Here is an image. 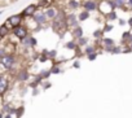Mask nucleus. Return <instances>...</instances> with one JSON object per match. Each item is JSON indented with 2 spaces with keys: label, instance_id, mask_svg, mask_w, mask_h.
I'll return each instance as SVG.
<instances>
[{
  "label": "nucleus",
  "instance_id": "obj_1",
  "mask_svg": "<svg viewBox=\"0 0 132 118\" xmlns=\"http://www.w3.org/2000/svg\"><path fill=\"white\" fill-rule=\"evenodd\" d=\"M69 29L68 26V20H66V13L63 11H58L57 16L52 20V30L60 35H63L66 30Z\"/></svg>",
  "mask_w": 132,
  "mask_h": 118
},
{
  "label": "nucleus",
  "instance_id": "obj_2",
  "mask_svg": "<svg viewBox=\"0 0 132 118\" xmlns=\"http://www.w3.org/2000/svg\"><path fill=\"white\" fill-rule=\"evenodd\" d=\"M23 16H22V13H18V14H12L7 21H5V26L9 29V30H13L14 27H17V26H20V25H22V22H23Z\"/></svg>",
  "mask_w": 132,
  "mask_h": 118
},
{
  "label": "nucleus",
  "instance_id": "obj_3",
  "mask_svg": "<svg viewBox=\"0 0 132 118\" xmlns=\"http://www.w3.org/2000/svg\"><path fill=\"white\" fill-rule=\"evenodd\" d=\"M0 64H2L3 68L5 69H13L16 65V57L13 54H4L2 58H0Z\"/></svg>",
  "mask_w": 132,
  "mask_h": 118
},
{
  "label": "nucleus",
  "instance_id": "obj_4",
  "mask_svg": "<svg viewBox=\"0 0 132 118\" xmlns=\"http://www.w3.org/2000/svg\"><path fill=\"white\" fill-rule=\"evenodd\" d=\"M12 34H13V36H14V38H17V39L22 40L23 38H26V36L29 35V30H27V27H26V26L20 25V26H17V27H14V29L12 30Z\"/></svg>",
  "mask_w": 132,
  "mask_h": 118
},
{
  "label": "nucleus",
  "instance_id": "obj_5",
  "mask_svg": "<svg viewBox=\"0 0 132 118\" xmlns=\"http://www.w3.org/2000/svg\"><path fill=\"white\" fill-rule=\"evenodd\" d=\"M102 14H108L109 12H111V11H114V7H113V4H111V2L110 0H101V2L98 3V8H97Z\"/></svg>",
  "mask_w": 132,
  "mask_h": 118
},
{
  "label": "nucleus",
  "instance_id": "obj_6",
  "mask_svg": "<svg viewBox=\"0 0 132 118\" xmlns=\"http://www.w3.org/2000/svg\"><path fill=\"white\" fill-rule=\"evenodd\" d=\"M32 18H34V22H36L39 26L45 25V22H47V20H48L47 16H45V12H42V11H36V12L34 13Z\"/></svg>",
  "mask_w": 132,
  "mask_h": 118
},
{
  "label": "nucleus",
  "instance_id": "obj_7",
  "mask_svg": "<svg viewBox=\"0 0 132 118\" xmlns=\"http://www.w3.org/2000/svg\"><path fill=\"white\" fill-rule=\"evenodd\" d=\"M82 7L84 11L92 12L98 8V3H97V0H84V2H82Z\"/></svg>",
  "mask_w": 132,
  "mask_h": 118
},
{
  "label": "nucleus",
  "instance_id": "obj_8",
  "mask_svg": "<svg viewBox=\"0 0 132 118\" xmlns=\"http://www.w3.org/2000/svg\"><path fill=\"white\" fill-rule=\"evenodd\" d=\"M36 11H38V4H30L22 11V16L23 17H32Z\"/></svg>",
  "mask_w": 132,
  "mask_h": 118
},
{
  "label": "nucleus",
  "instance_id": "obj_9",
  "mask_svg": "<svg viewBox=\"0 0 132 118\" xmlns=\"http://www.w3.org/2000/svg\"><path fill=\"white\" fill-rule=\"evenodd\" d=\"M66 20H68V26H69V29H74V27L79 26V21L77 20V16H75L74 13L66 14Z\"/></svg>",
  "mask_w": 132,
  "mask_h": 118
},
{
  "label": "nucleus",
  "instance_id": "obj_10",
  "mask_svg": "<svg viewBox=\"0 0 132 118\" xmlns=\"http://www.w3.org/2000/svg\"><path fill=\"white\" fill-rule=\"evenodd\" d=\"M102 44H104V48H105L106 51H109V52H111L113 48L115 47L114 40L110 39V38H102Z\"/></svg>",
  "mask_w": 132,
  "mask_h": 118
},
{
  "label": "nucleus",
  "instance_id": "obj_11",
  "mask_svg": "<svg viewBox=\"0 0 132 118\" xmlns=\"http://www.w3.org/2000/svg\"><path fill=\"white\" fill-rule=\"evenodd\" d=\"M57 13H58V9L56 7H53V5L52 7H48L47 11H45V16H47L48 20H53L57 16Z\"/></svg>",
  "mask_w": 132,
  "mask_h": 118
},
{
  "label": "nucleus",
  "instance_id": "obj_12",
  "mask_svg": "<svg viewBox=\"0 0 132 118\" xmlns=\"http://www.w3.org/2000/svg\"><path fill=\"white\" fill-rule=\"evenodd\" d=\"M71 35H73V38H75V39L82 38V36H83V29H82L80 26H77V27L71 29Z\"/></svg>",
  "mask_w": 132,
  "mask_h": 118
},
{
  "label": "nucleus",
  "instance_id": "obj_13",
  "mask_svg": "<svg viewBox=\"0 0 132 118\" xmlns=\"http://www.w3.org/2000/svg\"><path fill=\"white\" fill-rule=\"evenodd\" d=\"M7 88H8V81L5 79L4 75H0V95L4 93Z\"/></svg>",
  "mask_w": 132,
  "mask_h": 118
},
{
  "label": "nucleus",
  "instance_id": "obj_14",
  "mask_svg": "<svg viewBox=\"0 0 132 118\" xmlns=\"http://www.w3.org/2000/svg\"><path fill=\"white\" fill-rule=\"evenodd\" d=\"M68 5H69L70 9L75 11V9H78V8L82 7V3H79L78 0H69V2H68Z\"/></svg>",
  "mask_w": 132,
  "mask_h": 118
},
{
  "label": "nucleus",
  "instance_id": "obj_15",
  "mask_svg": "<svg viewBox=\"0 0 132 118\" xmlns=\"http://www.w3.org/2000/svg\"><path fill=\"white\" fill-rule=\"evenodd\" d=\"M110 2H111L114 9L115 8H124V5H126V0H110Z\"/></svg>",
  "mask_w": 132,
  "mask_h": 118
},
{
  "label": "nucleus",
  "instance_id": "obj_16",
  "mask_svg": "<svg viewBox=\"0 0 132 118\" xmlns=\"http://www.w3.org/2000/svg\"><path fill=\"white\" fill-rule=\"evenodd\" d=\"M87 18H89V12H88V11L80 12V13L78 14V21H79V22H83V21H86Z\"/></svg>",
  "mask_w": 132,
  "mask_h": 118
},
{
  "label": "nucleus",
  "instance_id": "obj_17",
  "mask_svg": "<svg viewBox=\"0 0 132 118\" xmlns=\"http://www.w3.org/2000/svg\"><path fill=\"white\" fill-rule=\"evenodd\" d=\"M122 39H123V42H132L131 33H129V31H126V33L122 35Z\"/></svg>",
  "mask_w": 132,
  "mask_h": 118
},
{
  "label": "nucleus",
  "instance_id": "obj_18",
  "mask_svg": "<svg viewBox=\"0 0 132 118\" xmlns=\"http://www.w3.org/2000/svg\"><path fill=\"white\" fill-rule=\"evenodd\" d=\"M27 78H29L27 72H20L18 73V81H26Z\"/></svg>",
  "mask_w": 132,
  "mask_h": 118
},
{
  "label": "nucleus",
  "instance_id": "obj_19",
  "mask_svg": "<svg viewBox=\"0 0 132 118\" xmlns=\"http://www.w3.org/2000/svg\"><path fill=\"white\" fill-rule=\"evenodd\" d=\"M106 18H108V20H110V21H113V20H117V13H115V11H111V12H109V13L106 14Z\"/></svg>",
  "mask_w": 132,
  "mask_h": 118
},
{
  "label": "nucleus",
  "instance_id": "obj_20",
  "mask_svg": "<svg viewBox=\"0 0 132 118\" xmlns=\"http://www.w3.org/2000/svg\"><path fill=\"white\" fill-rule=\"evenodd\" d=\"M77 45H78V44H77V42H69V43H66V45H65V47H66V48H69V49H75V48H77Z\"/></svg>",
  "mask_w": 132,
  "mask_h": 118
},
{
  "label": "nucleus",
  "instance_id": "obj_21",
  "mask_svg": "<svg viewBox=\"0 0 132 118\" xmlns=\"http://www.w3.org/2000/svg\"><path fill=\"white\" fill-rule=\"evenodd\" d=\"M77 40H78V42H77L78 45H86V44H87V38H83V36H82V38H79V39H77Z\"/></svg>",
  "mask_w": 132,
  "mask_h": 118
},
{
  "label": "nucleus",
  "instance_id": "obj_22",
  "mask_svg": "<svg viewBox=\"0 0 132 118\" xmlns=\"http://www.w3.org/2000/svg\"><path fill=\"white\" fill-rule=\"evenodd\" d=\"M86 53H87V54L95 53V47H93V45H88V47L86 48Z\"/></svg>",
  "mask_w": 132,
  "mask_h": 118
},
{
  "label": "nucleus",
  "instance_id": "obj_23",
  "mask_svg": "<svg viewBox=\"0 0 132 118\" xmlns=\"http://www.w3.org/2000/svg\"><path fill=\"white\" fill-rule=\"evenodd\" d=\"M30 44H31V47H35L36 45V39L34 36H30Z\"/></svg>",
  "mask_w": 132,
  "mask_h": 118
},
{
  "label": "nucleus",
  "instance_id": "obj_24",
  "mask_svg": "<svg viewBox=\"0 0 132 118\" xmlns=\"http://www.w3.org/2000/svg\"><path fill=\"white\" fill-rule=\"evenodd\" d=\"M102 33H104V31H101V30H96V31H95V36H96V38H100V36L102 35Z\"/></svg>",
  "mask_w": 132,
  "mask_h": 118
},
{
  "label": "nucleus",
  "instance_id": "obj_25",
  "mask_svg": "<svg viewBox=\"0 0 132 118\" xmlns=\"http://www.w3.org/2000/svg\"><path fill=\"white\" fill-rule=\"evenodd\" d=\"M60 72H61V70H60L57 66H54V68H52V69H51V73H52V74H53V73H56V74H57V73H60Z\"/></svg>",
  "mask_w": 132,
  "mask_h": 118
},
{
  "label": "nucleus",
  "instance_id": "obj_26",
  "mask_svg": "<svg viewBox=\"0 0 132 118\" xmlns=\"http://www.w3.org/2000/svg\"><path fill=\"white\" fill-rule=\"evenodd\" d=\"M96 56H97V54H96V52H95V53H91V54H88V58H89V60L92 61V60H95V58H96Z\"/></svg>",
  "mask_w": 132,
  "mask_h": 118
},
{
  "label": "nucleus",
  "instance_id": "obj_27",
  "mask_svg": "<svg viewBox=\"0 0 132 118\" xmlns=\"http://www.w3.org/2000/svg\"><path fill=\"white\" fill-rule=\"evenodd\" d=\"M111 29H113V26H111V25H108V26H106V27H105L102 31H104V33H106V31H110Z\"/></svg>",
  "mask_w": 132,
  "mask_h": 118
},
{
  "label": "nucleus",
  "instance_id": "obj_28",
  "mask_svg": "<svg viewBox=\"0 0 132 118\" xmlns=\"http://www.w3.org/2000/svg\"><path fill=\"white\" fill-rule=\"evenodd\" d=\"M56 53H57V52H56V51L53 49V51H49V53H48V56H49V57H54V56H56Z\"/></svg>",
  "mask_w": 132,
  "mask_h": 118
},
{
  "label": "nucleus",
  "instance_id": "obj_29",
  "mask_svg": "<svg viewBox=\"0 0 132 118\" xmlns=\"http://www.w3.org/2000/svg\"><path fill=\"white\" fill-rule=\"evenodd\" d=\"M3 56H4V49H3V48H0V58H2Z\"/></svg>",
  "mask_w": 132,
  "mask_h": 118
},
{
  "label": "nucleus",
  "instance_id": "obj_30",
  "mask_svg": "<svg viewBox=\"0 0 132 118\" xmlns=\"http://www.w3.org/2000/svg\"><path fill=\"white\" fill-rule=\"evenodd\" d=\"M124 23H126L124 20H119V25H124Z\"/></svg>",
  "mask_w": 132,
  "mask_h": 118
},
{
  "label": "nucleus",
  "instance_id": "obj_31",
  "mask_svg": "<svg viewBox=\"0 0 132 118\" xmlns=\"http://www.w3.org/2000/svg\"><path fill=\"white\" fill-rule=\"evenodd\" d=\"M128 25L132 27V18H129V20H128Z\"/></svg>",
  "mask_w": 132,
  "mask_h": 118
},
{
  "label": "nucleus",
  "instance_id": "obj_32",
  "mask_svg": "<svg viewBox=\"0 0 132 118\" xmlns=\"http://www.w3.org/2000/svg\"><path fill=\"white\" fill-rule=\"evenodd\" d=\"M127 3H128V4H129V5L132 7V0H128V2H127Z\"/></svg>",
  "mask_w": 132,
  "mask_h": 118
},
{
  "label": "nucleus",
  "instance_id": "obj_33",
  "mask_svg": "<svg viewBox=\"0 0 132 118\" xmlns=\"http://www.w3.org/2000/svg\"><path fill=\"white\" fill-rule=\"evenodd\" d=\"M131 49H132V44H131Z\"/></svg>",
  "mask_w": 132,
  "mask_h": 118
},
{
  "label": "nucleus",
  "instance_id": "obj_34",
  "mask_svg": "<svg viewBox=\"0 0 132 118\" xmlns=\"http://www.w3.org/2000/svg\"><path fill=\"white\" fill-rule=\"evenodd\" d=\"M0 14H2V12H0Z\"/></svg>",
  "mask_w": 132,
  "mask_h": 118
},
{
  "label": "nucleus",
  "instance_id": "obj_35",
  "mask_svg": "<svg viewBox=\"0 0 132 118\" xmlns=\"http://www.w3.org/2000/svg\"><path fill=\"white\" fill-rule=\"evenodd\" d=\"M131 36H132V34H131Z\"/></svg>",
  "mask_w": 132,
  "mask_h": 118
}]
</instances>
